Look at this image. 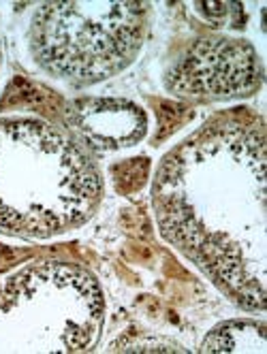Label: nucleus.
Segmentation results:
<instances>
[{
  "mask_svg": "<svg viewBox=\"0 0 267 354\" xmlns=\"http://www.w3.org/2000/svg\"><path fill=\"white\" fill-rule=\"evenodd\" d=\"M216 73H221L223 96L241 94V90H250L257 86V71L252 49L244 43H231L229 39H218V54L214 62L212 43L197 45L192 56L180 66L176 77L180 84L176 88L197 90L195 94H214Z\"/></svg>",
  "mask_w": 267,
  "mask_h": 354,
  "instance_id": "f257e3e1",
  "label": "nucleus"
}]
</instances>
